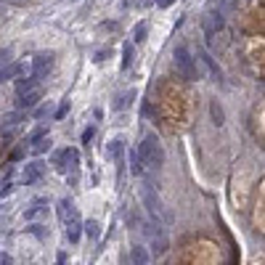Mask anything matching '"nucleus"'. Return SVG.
I'll return each instance as SVG.
<instances>
[{
    "label": "nucleus",
    "instance_id": "12",
    "mask_svg": "<svg viewBox=\"0 0 265 265\" xmlns=\"http://www.w3.org/2000/svg\"><path fill=\"white\" fill-rule=\"evenodd\" d=\"M223 27V16H220V11H212V14H207L204 16V30H207V35H215L218 30Z\"/></svg>",
    "mask_w": 265,
    "mask_h": 265
},
{
    "label": "nucleus",
    "instance_id": "13",
    "mask_svg": "<svg viewBox=\"0 0 265 265\" xmlns=\"http://www.w3.org/2000/svg\"><path fill=\"white\" fill-rule=\"evenodd\" d=\"M37 101H40V90H32V93L19 95L16 106H19V109H35V106H37Z\"/></svg>",
    "mask_w": 265,
    "mask_h": 265
},
{
    "label": "nucleus",
    "instance_id": "4",
    "mask_svg": "<svg viewBox=\"0 0 265 265\" xmlns=\"http://www.w3.org/2000/svg\"><path fill=\"white\" fill-rule=\"evenodd\" d=\"M140 199H143V207H146V212H149L151 218H156V220H162V223H170V220H172L170 212L165 210V204L159 202L156 191H151V186H149V183L140 186Z\"/></svg>",
    "mask_w": 265,
    "mask_h": 265
},
{
    "label": "nucleus",
    "instance_id": "7",
    "mask_svg": "<svg viewBox=\"0 0 265 265\" xmlns=\"http://www.w3.org/2000/svg\"><path fill=\"white\" fill-rule=\"evenodd\" d=\"M45 175V162H40V159H35V162H30V165L24 167V183L27 186H32V183H37V180H40Z\"/></svg>",
    "mask_w": 265,
    "mask_h": 265
},
{
    "label": "nucleus",
    "instance_id": "16",
    "mask_svg": "<svg viewBox=\"0 0 265 265\" xmlns=\"http://www.w3.org/2000/svg\"><path fill=\"white\" fill-rule=\"evenodd\" d=\"M50 149V138H37V140H32V154H43V151H48Z\"/></svg>",
    "mask_w": 265,
    "mask_h": 265
},
{
    "label": "nucleus",
    "instance_id": "23",
    "mask_svg": "<svg viewBox=\"0 0 265 265\" xmlns=\"http://www.w3.org/2000/svg\"><path fill=\"white\" fill-rule=\"evenodd\" d=\"M210 111H212V120H215V125H223V109L218 106V101L210 106Z\"/></svg>",
    "mask_w": 265,
    "mask_h": 265
},
{
    "label": "nucleus",
    "instance_id": "3",
    "mask_svg": "<svg viewBox=\"0 0 265 265\" xmlns=\"http://www.w3.org/2000/svg\"><path fill=\"white\" fill-rule=\"evenodd\" d=\"M172 59H175L178 75L183 77L186 82L199 80V69H196V61H194V56L188 53V48H186V45H175V53H172Z\"/></svg>",
    "mask_w": 265,
    "mask_h": 265
},
{
    "label": "nucleus",
    "instance_id": "9",
    "mask_svg": "<svg viewBox=\"0 0 265 265\" xmlns=\"http://www.w3.org/2000/svg\"><path fill=\"white\" fill-rule=\"evenodd\" d=\"M127 159H130V172L135 178H146V170L149 167L143 165V159H140V151L138 149H130L127 151Z\"/></svg>",
    "mask_w": 265,
    "mask_h": 265
},
{
    "label": "nucleus",
    "instance_id": "17",
    "mask_svg": "<svg viewBox=\"0 0 265 265\" xmlns=\"http://www.w3.org/2000/svg\"><path fill=\"white\" fill-rule=\"evenodd\" d=\"M85 234H88V239H90V241H98V236H101L98 223H95V220H88V223H85Z\"/></svg>",
    "mask_w": 265,
    "mask_h": 265
},
{
    "label": "nucleus",
    "instance_id": "20",
    "mask_svg": "<svg viewBox=\"0 0 265 265\" xmlns=\"http://www.w3.org/2000/svg\"><path fill=\"white\" fill-rule=\"evenodd\" d=\"M43 204H45V199H35V202H32V207L27 210V220H32V218H35L37 212L43 210Z\"/></svg>",
    "mask_w": 265,
    "mask_h": 265
},
{
    "label": "nucleus",
    "instance_id": "5",
    "mask_svg": "<svg viewBox=\"0 0 265 265\" xmlns=\"http://www.w3.org/2000/svg\"><path fill=\"white\" fill-rule=\"evenodd\" d=\"M140 228H143L146 239H149V244H151V247H154V252H156V255L167 252V236H165V228H162V220L151 218V220L140 223Z\"/></svg>",
    "mask_w": 265,
    "mask_h": 265
},
{
    "label": "nucleus",
    "instance_id": "26",
    "mask_svg": "<svg viewBox=\"0 0 265 265\" xmlns=\"http://www.w3.org/2000/svg\"><path fill=\"white\" fill-rule=\"evenodd\" d=\"M93 135H95V130H93V127H88V130L82 133V143H90V140H93Z\"/></svg>",
    "mask_w": 265,
    "mask_h": 265
},
{
    "label": "nucleus",
    "instance_id": "19",
    "mask_svg": "<svg viewBox=\"0 0 265 265\" xmlns=\"http://www.w3.org/2000/svg\"><path fill=\"white\" fill-rule=\"evenodd\" d=\"M202 61H204V64H207V69L212 72V77H218V80H220V69H218V66H215V61H212V56H210V53H202Z\"/></svg>",
    "mask_w": 265,
    "mask_h": 265
},
{
    "label": "nucleus",
    "instance_id": "8",
    "mask_svg": "<svg viewBox=\"0 0 265 265\" xmlns=\"http://www.w3.org/2000/svg\"><path fill=\"white\" fill-rule=\"evenodd\" d=\"M77 162H80V154H77V149H64L59 156H56V165H59L61 170H66V165H69V170H75Z\"/></svg>",
    "mask_w": 265,
    "mask_h": 265
},
{
    "label": "nucleus",
    "instance_id": "10",
    "mask_svg": "<svg viewBox=\"0 0 265 265\" xmlns=\"http://www.w3.org/2000/svg\"><path fill=\"white\" fill-rule=\"evenodd\" d=\"M149 260H151V255L146 247H140V244L130 247V265H149Z\"/></svg>",
    "mask_w": 265,
    "mask_h": 265
},
{
    "label": "nucleus",
    "instance_id": "15",
    "mask_svg": "<svg viewBox=\"0 0 265 265\" xmlns=\"http://www.w3.org/2000/svg\"><path fill=\"white\" fill-rule=\"evenodd\" d=\"M109 156H111L114 162H122V140H120V138H114V140L109 143Z\"/></svg>",
    "mask_w": 265,
    "mask_h": 265
},
{
    "label": "nucleus",
    "instance_id": "11",
    "mask_svg": "<svg viewBox=\"0 0 265 265\" xmlns=\"http://www.w3.org/2000/svg\"><path fill=\"white\" fill-rule=\"evenodd\" d=\"M37 90V77L35 75H27L21 80H16V95H24V93H32Z\"/></svg>",
    "mask_w": 265,
    "mask_h": 265
},
{
    "label": "nucleus",
    "instance_id": "2",
    "mask_svg": "<svg viewBox=\"0 0 265 265\" xmlns=\"http://www.w3.org/2000/svg\"><path fill=\"white\" fill-rule=\"evenodd\" d=\"M59 218H61V223H64V228H66V239L75 244V241L80 239V234H82V228H85V223L80 220V215H77V207L72 204L69 199H61V202H59Z\"/></svg>",
    "mask_w": 265,
    "mask_h": 265
},
{
    "label": "nucleus",
    "instance_id": "18",
    "mask_svg": "<svg viewBox=\"0 0 265 265\" xmlns=\"http://www.w3.org/2000/svg\"><path fill=\"white\" fill-rule=\"evenodd\" d=\"M19 111H21V109H19ZM19 111H11V114H5V117H3V127H8V130H11V127L19 125V122H21V114H19Z\"/></svg>",
    "mask_w": 265,
    "mask_h": 265
},
{
    "label": "nucleus",
    "instance_id": "1",
    "mask_svg": "<svg viewBox=\"0 0 265 265\" xmlns=\"http://www.w3.org/2000/svg\"><path fill=\"white\" fill-rule=\"evenodd\" d=\"M138 151H140V159H143V165L149 170H162V165H165V149H162V140L154 133L143 135Z\"/></svg>",
    "mask_w": 265,
    "mask_h": 265
},
{
    "label": "nucleus",
    "instance_id": "30",
    "mask_svg": "<svg viewBox=\"0 0 265 265\" xmlns=\"http://www.w3.org/2000/svg\"><path fill=\"white\" fill-rule=\"evenodd\" d=\"M0 265H11V257L5 255V252H3V257H0Z\"/></svg>",
    "mask_w": 265,
    "mask_h": 265
},
{
    "label": "nucleus",
    "instance_id": "29",
    "mask_svg": "<svg viewBox=\"0 0 265 265\" xmlns=\"http://www.w3.org/2000/svg\"><path fill=\"white\" fill-rule=\"evenodd\" d=\"M0 194H3V196H5V194H11V183H8V180L3 183V191H0Z\"/></svg>",
    "mask_w": 265,
    "mask_h": 265
},
{
    "label": "nucleus",
    "instance_id": "24",
    "mask_svg": "<svg viewBox=\"0 0 265 265\" xmlns=\"http://www.w3.org/2000/svg\"><path fill=\"white\" fill-rule=\"evenodd\" d=\"M133 40H135V43H143V40H146V24H143V21L135 27V37H133Z\"/></svg>",
    "mask_w": 265,
    "mask_h": 265
},
{
    "label": "nucleus",
    "instance_id": "21",
    "mask_svg": "<svg viewBox=\"0 0 265 265\" xmlns=\"http://www.w3.org/2000/svg\"><path fill=\"white\" fill-rule=\"evenodd\" d=\"M16 72H19V66H5L3 64V72H0V80H14V77H16Z\"/></svg>",
    "mask_w": 265,
    "mask_h": 265
},
{
    "label": "nucleus",
    "instance_id": "14",
    "mask_svg": "<svg viewBox=\"0 0 265 265\" xmlns=\"http://www.w3.org/2000/svg\"><path fill=\"white\" fill-rule=\"evenodd\" d=\"M133 98H135V90H127V93H122L120 98H117V104H114V111H122V109H127Z\"/></svg>",
    "mask_w": 265,
    "mask_h": 265
},
{
    "label": "nucleus",
    "instance_id": "25",
    "mask_svg": "<svg viewBox=\"0 0 265 265\" xmlns=\"http://www.w3.org/2000/svg\"><path fill=\"white\" fill-rule=\"evenodd\" d=\"M66 111H69V101H64V104L59 106V111H56V120H61V117H64Z\"/></svg>",
    "mask_w": 265,
    "mask_h": 265
},
{
    "label": "nucleus",
    "instance_id": "28",
    "mask_svg": "<svg viewBox=\"0 0 265 265\" xmlns=\"http://www.w3.org/2000/svg\"><path fill=\"white\" fill-rule=\"evenodd\" d=\"M45 114H48V106H40V109L35 111V117H45Z\"/></svg>",
    "mask_w": 265,
    "mask_h": 265
},
{
    "label": "nucleus",
    "instance_id": "27",
    "mask_svg": "<svg viewBox=\"0 0 265 265\" xmlns=\"http://www.w3.org/2000/svg\"><path fill=\"white\" fill-rule=\"evenodd\" d=\"M175 3V0H156V5H159V8H167V5H172Z\"/></svg>",
    "mask_w": 265,
    "mask_h": 265
},
{
    "label": "nucleus",
    "instance_id": "6",
    "mask_svg": "<svg viewBox=\"0 0 265 265\" xmlns=\"http://www.w3.org/2000/svg\"><path fill=\"white\" fill-rule=\"evenodd\" d=\"M50 69H53V53H37L35 59H32V75H35L37 80L45 77Z\"/></svg>",
    "mask_w": 265,
    "mask_h": 265
},
{
    "label": "nucleus",
    "instance_id": "22",
    "mask_svg": "<svg viewBox=\"0 0 265 265\" xmlns=\"http://www.w3.org/2000/svg\"><path fill=\"white\" fill-rule=\"evenodd\" d=\"M125 59H122V69H130V61H133V45L130 43H125Z\"/></svg>",
    "mask_w": 265,
    "mask_h": 265
}]
</instances>
